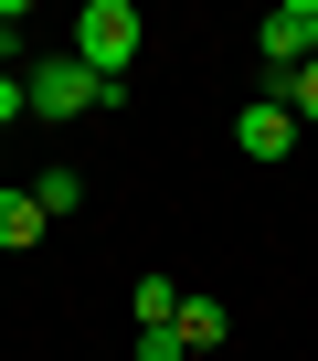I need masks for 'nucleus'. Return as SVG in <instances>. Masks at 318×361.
<instances>
[{"mask_svg":"<svg viewBox=\"0 0 318 361\" xmlns=\"http://www.w3.org/2000/svg\"><path fill=\"white\" fill-rule=\"evenodd\" d=\"M64 54H75L96 85H127V64H138V11H127V0H85Z\"/></svg>","mask_w":318,"mask_h":361,"instance_id":"obj_1","label":"nucleus"},{"mask_svg":"<svg viewBox=\"0 0 318 361\" xmlns=\"http://www.w3.org/2000/svg\"><path fill=\"white\" fill-rule=\"evenodd\" d=\"M22 96H32V117H85V106H96V117H117V106H127V85H96L75 54H43V64L22 75Z\"/></svg>","mask_w":318,"mask_h":361,"instance_id":"obj_2","label":"nucleus"},{"mask_svg":"<svg viewBox=\"0 0 318 361\" xmlns=\"http://www.w3.org/2000/svg\"><path fill=\"white\" fill-rule=\"evenodd\" d=\"M255 43H265V64H276V85H286V75H297V64L318 54V0H276ZM276 85H265V96H276Z\"/></svg>","mask_w":318,"mask_h":361,"instance_id":"obj_3","label":"nucleus"},{"mask_svg":"<svg viewBox=\"0 0 318 361\" xmlns=\"http://www.w3.org/2000/svg\"><path fill=\"white\" fill-rule=\"evenodd\" d=\"M234 149H244V159H265V170H276V159H286V149H297V106H286V96H255V106H244V117H234Z\"/></svg>","mask_w":318,"mask_h":361,"instance_id":"obj_4","label":"nucleus"},{"mask_svg":"<svg viewBox=\"0 0 318 361\" xmlns=\"http://www.w3.org/2000/svg\"><path fill=\"white\" fill-rule=\"evenodd\" d=\"M43 202H32V180H22V192H0V255H22V245H43Z\"/></svg>","mask_w":318,"mask_h":361,"instance_id":"obj_5","label":"nucleus"},{"mask_svg":"<svg viewBox=\"0 0 318 361\" xmlns=\"http://www.w3.org/2000/svg\"><path fill=\"white\" fill-rule=\"evenodd\" d=\"M181 298H191L181 276H138V287H127V308H138V329H159V319H181Z\"/></svg>","mask_w":318,"mask_h":361,"instance_id":"obj_6","label":"nucleus"},{"mask_svg":"<svg viewBox=\"0 0 318 361\" xmlns=\"http://www.w3.org/2000/svg\"><path fill=\"white\" fill-rule=\"evenodd\" d=\"M181 340H191V361H202V350L223 340V308H212V298H181Z\"/></svg>","mask_w":318,"mask_h":361,"instance_id":"obj_7","label":"nucleus"},{"mask_svg":"<svg viewBox=\"0 0 318 361\" xmlns=\"http://www.w3.org/2000/svg\"><path fill=\"white\" fill-rule=\"evenodd\" d=\"M32 202H43V213H53V224H64V213H75V202H85V180H75V170H43V180H32Z\"/></svg>","mask_w":318,"mask_h":361,"instance_id":"obj_8","label":"nucleus"},{"mask_svg":"<svg viewBox=\"0 0 318 361\" xmlns=\"http://www.w3.org/2000/svg\"><path fill=\"white\" fill-rule=\"evenodd\" d=\"M138 361H191V340H181V319H159V329H138Z\"/></svg>","mask_w":318,"mask_h":361,"instance_id":"obj_9","label":"nucleus"},{"mask_svg":"<svg viewBox=\"0 0 318 361\" xmlns=\"http://www.w3.org/2000/svg\"><path fill=\"white\" fill-rule=\"evenodd\" d=\"M276 96H286V106H297V128H307V117H318V64H297V75H286Z\"/></svg>","mask_w":318,"mask_h":361,"instance_id":"obj_10","label":"nucleus"},{"mask_svg":"<svg viewBox=\"0 0 318 361\" xmlns=\"http://www.w3.org/2000/svg\"><path fill=\"white\" fill-rule=\"evenodd\" d=\"M11 117H32V96H22V75H0V128Z\"/></svg>","mask_w":318,"mask_h":361,"instance_id":"obj_11","label":"nucleus"},{"mask_svg":"<svg viewBox=\"0 0 318 361\" xmlns=\"http://www.w3.org/2000/svg\"><path fill=\"white\" fill-rule=\"evenodd\" d=\"M307 64H318V54H307Z\"/></svg>","mask_w":318,"mask_h":361,"instance_id":"obj_12","label":"nucleus"}]
</instances>
